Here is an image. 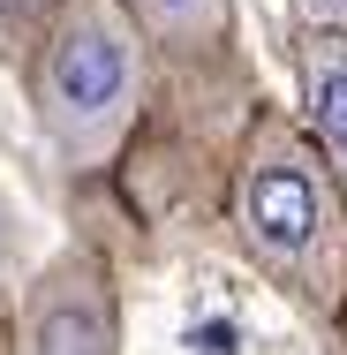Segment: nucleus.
<instances>
[{
  "instance_id": "f257e3e1",
  "label": "nucleus",
  "mask_w": 347,
  "mask_h": 355,
  "mask_svg": "<svg viewBox=\"0 0 347 355\" xmlns=\"http://www.w3.org/2000/svg\"><path fill=\"white\" fill-rule=\"evenodd\" d=\"M234 234L249 265L317 318L347 302V197L302 114L257 106L234 151Z\"/></svg>"
},
{
  "instance_id": "f03ea898",
  "label": "nucleus",
  "mask_w": 347,
  "mask_h": 355,
  "mask_svg": "<svg viewBox=\"0 0 347 355\" xmlns=\"http://www.w3.org/2000/svg\"><path fill=\"white\" fill-rule=\"evenodd\" d=\"M151 98V38L121 0H53L30 53V114L75 182L106 174Z\"/></svg>"
},
{
  "instance_id": "7ed1b4c3",
  "label": "nucleus",
  "mask_w": 347,
  "mask_h": 355,
  "mask_svg": "<svg viewBox=\"0 0 347 355\" xmlns=\"http://www.w3.org/2000/svg\"><path fill=\"white\" fill-rule=\"evenodd\" d=\"M8 355H121V295L114 265L98 250H61L38 280L23 287V318Z\"/></svg>"
},
{
  "instance_id": "20e7f679",
  "label": "nucleus",
  "mask_w": 347,
  "mask_h": 355,
  "mask_svg": "<svg viewBox=\"0 0 347 355\" xmlns=\"http://www.w3.org/2000/svg\"><path fill=\"white\" fill-rule=\"evenodd\" d=\"M294 76H302V129L325 151V166L347 197V38L340 31H302Z\"/></svg>"
},
{
  "instance_id": "39448f33",
  "label": "nucleus",
  "mask_w": 347,
  "mask_h": 355,
  "mask_svg": "<svg viewBox=\"0 0 347 355\" xmlns=\"http://www.w3.org/2000/svg\"><path fill=\"white\" fill-rule=\"evenodd\" d=\"M136 15V31L151 38V53H181L204 61L219 46H234V0H121Z\"/></svg>"
},
{
  "instance_id": "423d86ee",
  "label": "nucleus",
  "mask_w": 347,
  "mask_h": 355,
  "mask_svg": "<svg viewBox=\"0 0 347 355\" xmlns=\"http://www.w3.org/2000/svg\"><path fill=\"white\" fill-rule=\"evenodd\" d=\"M294 8H302L310 31H340V38H347V0H294Z\"/></svg>"
},
{
  "instance_id": "0eeeda50",
  "label": "nucleus",
  "mask_w": 347,
  "mask_h": 355,
  "mask_svg": "<svg viewBox=\"0 0 347 355\" xmlns=\"http://www.w3.org/2000/svg\"><path fill=\"white\" fill-rule=\"evenodd\" d=\"M0 272H8V205H0Z\"/></svg>"
},
{
  "instance_id": "6e6552de",
  "label": "nucleus",
  "mask_w": 347,
  "mask_h": 355,
  "mask_svg": "<svg viewBox=\"0 0 347 355\" xmlns=\"http://www.w3.org/2000/svg\"><path fill=\"white\" fill-rule=\"evenodd\" d=\"M340 333H347V302H340Z\"/></svg>"
},
{
  "instance_id": "1a4fd4ad",
  "label": "nucleus",
  "mask_w": 347,
  "mask_h": 355,
  "mask_svg": "<svg viewBox=\"0 0 347 355\" xmlns=\"http://www.w3.org/2000/svg\"><path fill=\"white\" fill-rule=\"evenodd\" d=\"M0 355H8V348H0Z\"/></svg>"
}]
</instances>
